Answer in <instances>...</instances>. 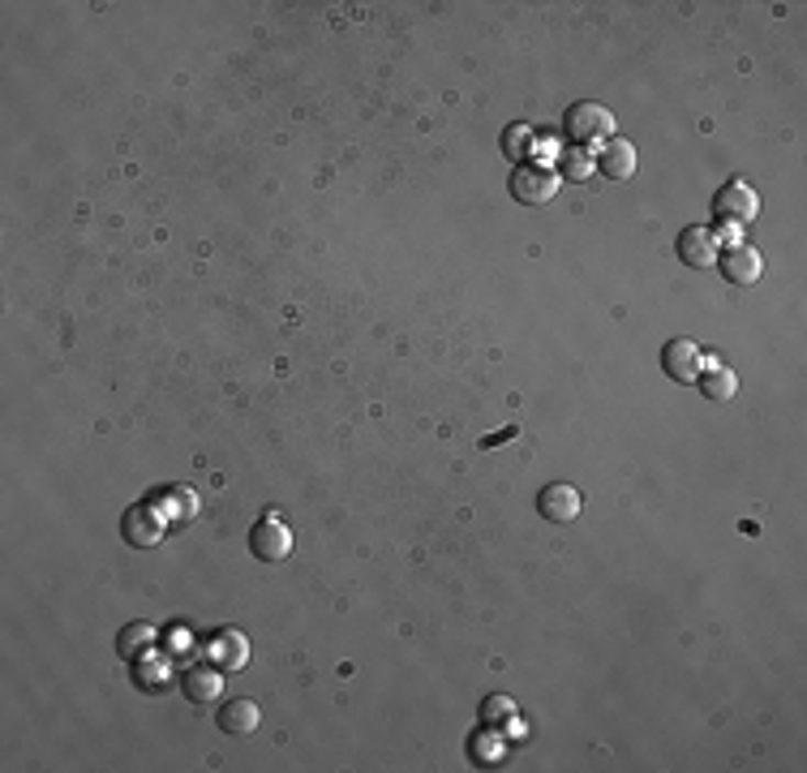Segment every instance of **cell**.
Returning <instances> with one entry per match:
<instances>
[{
	"mask_svg": "<svg viewBox=\"0 0 807 773\" xmlns=\"http://www.w3.org/2000/svg\"><path fill=\"white\" fill-rule=\"evenodd\" d=\"M563 130H567V137H572L576 146H584V151H601V146L615 137V112H610L606 103L584 99V103H572V108H567Z\"/></svg>",
	"mask_w": 807,
	"mask_h": 773,
	"instance_id": "1",
	"label": "cell"
},
{
	"mask_svg": "<svg viewBox=\"0 0 807 773\" xmlns=\"http://www.w3.org/2000/svg\"><path fill=\"white\" fill-rule=\"evenodd\" d=\"M756 216H761V194L743 181V177H730L714 194V220L721 228H748Z\"/></svg>",
	"mask_w": 807,
	"mask_h": 773,
	"instance_id": "2",
	"label": "cell"
},
{
	"mask_svg": "<svg viewBox=\"0 0 807 773\" xmlns=\"http://www.w3.org/2000/svg\"><path fill=\"white\" fill-rule=\"evenodd\" d=\"M559 173L550 168V164H541V159H524L516 173H511V198L520 202V207H541V202H550L554 194H559Z\"/></svg>",
	"mask_w": 807,
	"mask_h": 773,
	"instance_id": "3",
	"label": "cell"
},
{
	"mask_svg": "<svg viewBox=\"0 0 807 773\" xmlns=\"http://www.w3.org/2000/svg\"><path fill=\"white\" fill-rule=\"evenodd\" d=\"M718 272L726 275V284H739V288H752V284H761V275H764L761 250H756V245H748V241L721 245V250H718Z\"/></svg>",
	"mask_w": 807,
	"mask_h": 773,
	"instance_id": "4",
	"label": "cell"
},
{
	"mask_svg": "<svg viewBox=\"0 0 807 773\" xmlns=\"http://www.w3.org/2000/svg\"><path fill=\"white\" fill-rule=\"evenodd\" d=\"M250 550H254V559H263V563H284L288 554H292V529L267 511L254 529H250Z\"/></svg>",
	"mask_w": 807,
	"mask_h": 773,
	"instance_id": "5",
	"label": "cell"
},
{
	"mask_svg": "<svg viewBox=\"0 0 807 773\" xmlns=\"http://www.w3.org/2000/svg\"><path fill=\"white\" fill-rule=\"evenodd\" d=\"M709 365L705 357V349L696 344V340H666V349H662V369H666V378L671 383H696L700 378V369Z\"/></svg>",
	"mask_w": 807,
	"mask_h": 773,
	"instance_id": "6",
	"label": "cell"
},
{
	"mask_svg": "<svg viewBox=\"0 0 807 773\" xmlns=\"http://www.w3.org/2000/svg\"><path fill=\"white\" fill-rule=\"evenodd\" d=\"M121 533H125V542H130V546H155V542H164L168 520H164V511H159L155 503H137V507L125 511Z\"/></svg>",
	"mask_w": 807,
	"mask_h": 773,
	"instance_id": "7",
	"label": "cell"
},
{
	"mask_svg": "<svg viewBox=\"0 0 807 773\" xmlns=\"http://www.w3.org/2000/svg\"><path fill=\"white\" fill-rule=\"evenodd\" d=\"M678 258L687 263V267H696V272H709L714 263H718V250H721V241H718V232L709 224H692V228H683L678 232Z\"/></svg>",
	"mask_w": 807,
	"mask_h": 773,
	"instance_id": "8",
	"label": "cell"
},
{
	"mask_svg": "<svg viewBox=\"0 0 807 773\" xmlns=\"http://www.w3.org/2000/svg\"><path fill=\"white\" fill-rule=\"evenodd\" d=\"M581 507H584L581 490L567 486V482H550V486L538 495V511L545 524H576Z\"/></svg>",
	"mask_w": 807,
	"mask_h": 773,
	"instance_id": "9",
	"label": "cell"
},
{
	"mask_svg": "<svg viewBox=\"0 0 807 773\" xmlns=\"http://www.w3.org/2000/svg\"><path fill=\"white\" fill-rule=\"evenodd\" d=\"M601 177H610V181H631L635 177V168H640V155H635V146H631L628 137H610L601 151H597V164H593Z\"/></svg>",
	"mask_w": 807,
	"mask_h": 773,
	"instance_id": "10",
	"label": "cell"
},
{
	"mask_svg": "<svg viewBox=\"0 0 807 773\" xmlns=\"http://www.w3.org/2000/svg\"><path fill=\"white\" fill-rule=\"evenodd\" d=\"M696 387H700V396L709 400V405H726V400H734L739 396V374L730 369V365H705L700 369V378H696Z\"/></svg>",
	"mask_w": 807,
	"mask_h": 773,
	"instance_id": "11",
	"label": "cell"
},
{
	"mask_svg": "<svg viewBox=\"0 0 807 773\" xmlns=\"http://www.w3.org/2000/svg\"><path fill=\"white\" fill-rule=\"evenodd\" d=\"M258 727H263V709L250 696H232L220 709V730H228V735H254Z\"/></svg>",
	"mask_w": 807,
	"mask_h": 773,
	"instance_id": "12",
	"label": "cell"
},
{
	"mask_svg": "<svg viewBox=\"0 0 807 773\" xmlns=\"http://www.w3.org/2000/svg\"><path fill=\"white\" fill-rule=\"evenodd\" d=\"M180 687H185V696L194 700V705H207V700H215L220 692H224V671L220 666H194V671H185V680H180Z\"/></svg>",
	"mask_w": 807,
	"mask_h": 773,
	"instance_id": "13",
	"label": "cell"
},
{
	"mask_svg": "<svg viewBox=\"0 0 807 773\" xmlns=\"http://www.w3.org/2000/svg\"><path fill=\"white\" fill-rule=\"evenodd\" d=\"M220 671H241L245 662H250V640L241 637V632H220V637L211 640V653H207Z\"/></svg>",
	"mask_w": 807,
	"mask_h": 773,
	"instance_id": "14",
	"label": "cell"
},
{
	"mask_svg": "<svg viewBox=\"0 0 807 773\" xmlns=\"http://www.w3.org/2000/svg\"><path fill=\"white\" fill-rule=\"evenodd\" d=\"M155 640H159V632H155L151 623H130V628H121V637H117V653H121L125 662H134V658H142V653L155 649Z\"/></svg>",
	"mask_w": 807,
	"mask_h": 773,
	"instance_id": "15",
	"label": "cell"
},
{
	"mask_svg": "<svg viewBox=\"0 0 807 773\" xmlns=\"http://www.w3.org/2000/svg\"><path fill=\"white\" fill-rule=\"evenodd\" d=\"M477 718H482L486 730H507V722H516V700L511 696H486Z\"/></svg>",
	"mask_w": 807,
	"mask_h": 773,
	"instance_id": "16",
	"label": "cell"
},
{
	"mask_svg": "<svg viewBox=\"0 0 807 773\" xmlns=\"http://www.w3.org/2000/svg\"><path fill=\"white\" fill-rule=\"evenodd\" d=\"M559 164H563V173H567L572 181H584V177L593 173V164H588V155H584L581 146H576V151H563V159H559Z\"/></svg>",
	"mask_w": 807,
	"mask_h": 773,
	"instance_id": "17",
	"label": "cell"
},
{
	"mask_svg": "<svg viewBox=\"0 0 807 773\" xmlns=\"http://www.w3.org/2000/svg\"><path fill=\"white\" fill-rule=\"evenodd\" d=\"M529 142H533V134H529L524 125H516V130L502 134V151H507L511 159H520V155H529Z\"/></svg>",
	"mask_w": 807,
	"mask_h": 773,
	"instance_id": "18",
	"label": "cell"
}]
</instances>
